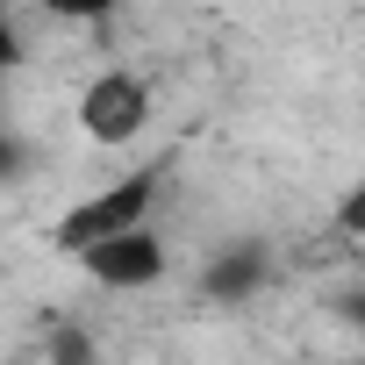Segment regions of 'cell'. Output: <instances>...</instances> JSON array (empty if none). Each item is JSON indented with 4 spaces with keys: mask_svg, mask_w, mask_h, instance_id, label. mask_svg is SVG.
Listing matches in <instances>:
<instances>
[{
    "mask_svg": "<svg viewBox=\"0 0 365 365\" xmlns=\"http://www.w3.org/2000/svg\"><path fill=\"white\" fill-rule=\"evenodd\" d=\"M344 322H358V329H365V287H358V294H344Z\"/></svg>",
    "mask_w": 365,
    "mask_h": 365,
    "instance_id": "ba28073f",
    "label": "cell"
},
{
    "mask_svg": "<svg viewBox=\"0 0 365 365\" xmlns=\"http://www.w3.org/2000/svg\"><path fill=\"white\" fill-rule=\"evenodd\" d=\"M79 129L101 143V150H122V143H136L143 129H150V86L136 79V72H101L86 93H79Z\"/></svg>",
    "mask_w": 365,
    "mask_h": 365,
    "instance_id": "7a4b0ae2",
    "label": "cell"
},
{
    "mask_svg": "<svg viewBox=\"0 0 365 365\" xmlns=\"http://www.w3.org/2000/svg\"><path fill=\"white\" fill-rule=\"evenodd\" d=\"M336 230L365 244V179H358V187H344V201H336Z\"/></svg>",
    "mask_w": 365,
    "mask_h": 365,
    "instance_id": "52a82bcc",
    "label": "cell"
},
{
    "mask_svg": "<svg viewBox=\"0 0 365 365\" xmlns=\"http://www.w3.org/2000/svg\"><path fill=\"white\" fill-rule=\"evenodd\" d=\"M351 365H365V358H351Z\"/></svg>",
    "mask_w": 365,
    "mask_h": 365,
    "instance_id": "9c48e42d",
    "label": "cell"
},
{
    "mask_svg": "<svg viewBox=\"0 0 365 365\" xmlns=\"http://www.w3.org/2000/svg\"><path fill=\"white\" fill-rule=\"evenodd\" d=\"M36 8L51 22H108L115 8H129V0H36Z\"/></svg>",
    "mask_w": 365,
    "mask_h": 365,
    "instance_id": "8992f818",
    "label": "cell"
},
{
    "mask_svg": "<svg viewBox=\"0 0 365 365\" xmlns=\"http://www.w3.org/2000/svg\"><path fill=\"white\" fill-rule=\"evenodd\" d=\"M165 187H172V150H158V158H143V165H129V172H115L108 187H93L86 201H72L65 215H58V251L65 258H86L93 244H108V237H129V230H150V215H158V201H165Z\"/></svg>",
    "mask_w": 365,
    "mask_h": 365,
    "instance_id": "6da1fadb",
    "label": "cell"
},
{
    "mask_svg": "<svg viewBox=\"0 0 365 365\" xmlns=\"http://www.w3.org/2000/svg\"><path fill=\"white\" fill-rule=\"evenodd\" d=\"M93 287H108V294H143V287H158L165 279V265H172V251H165V237L158 230H129V237H108V244H93L86 258H72Z\"/></svg>",
    "mask_w": 365,
    "mask_h": 365,
    "instance_id": "3957f363",
    "label": "cell"
},
{
    "mask_svg": "<svg viewBox=\"0 0 365 365\" xmlns=\"http://www.w3.org/2000/svg\"><path fill=\"white\" fill-rule=\"evenodd\" d=\"M265 279H272V251H265L258 237H237V244L208 251V265H201V301L244 308L251 294H265Z\"/></svg>",
    "mask_w": 365,
    "mask_h": 365,
    "instance_id": "277c9868",
    "label": "cell"
},
{
    "mask_svg": "<svg viewBox=\"0 0 365 365\" xmlns=\"http://www.w3.org/2000/svg\"><path fill=\"white\" fill-rule=\"evenodd\" d=\"M43 358H51V365H93L101 351H93V336H86L79 315H58V322L43 329Z\"/></svg>",
    "mask_w": 365,
    "mask_h": 365,
    "instance_id": "5b68a950",
    "label": "cell"
}]
</instances>
